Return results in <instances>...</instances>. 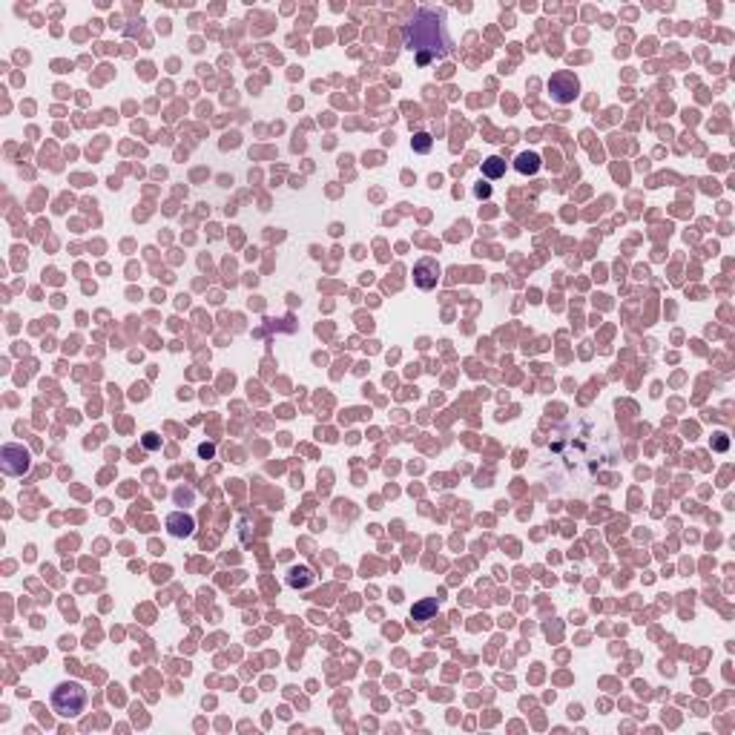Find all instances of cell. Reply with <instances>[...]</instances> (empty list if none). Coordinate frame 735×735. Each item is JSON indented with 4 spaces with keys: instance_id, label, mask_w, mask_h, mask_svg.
<instances>
[{
    "instance_id": "obj_4",
    "label": "cell",
    "mask_w": 735,
    "mask_h": 735,
    "mask_svg": "<svg viewBox=\"0 0 735 735\" xmlns=\"http://www.w3.org/2000/svg\"><path fill=\"white\" fill-rule=\"evenodd\" d=\"M0 468H4V474H9V477H23L29 471V451L18 443L4 445V451H0Z\"/></svg>"
},
{
    "instance_id": "obj_2",
    "label": "cell",
    "mask_w": 735,
    "mask_h": 735,
    "mask_svg": "<svg viewBox=\"0 0 735 735\" xmlns=\"http://www.w3.org/2000/svg\"><path fill=\"white\" fill-rule=\"evenodd\" d=\"M86 701H89L86 687L78 684V680H64V684H58L55 690H52V710L64 718L81 715L86 710Z\"/></svg>"
},
{
    "instance_id": "obj_3",
    "label": "cell",
    "mask_w": 735,
    "mask_h": 735,
    "mask_svg": "<svg viewBox=\"0 0 735 735\" xmlns=\"http://www.w3.org/2000/svg\"><path fill=\"white\" fill-rule=\"evenodd\" d=\"M577 92H581V81H577L574 72L563 69V72H554L549 78V95H552L554 103H563L566 107V103H571L577 98Z\"/></svg>"
},
{
    "instance_id": "obj_1",
    "label": "cell",
    "mask_w": 735,
    "mask_h": 735,
    "mask_svg": "<svg viewBox=\"0 0 735 735\" xmlns=\"http://www.w3.org/2000/svg\"><path fill=\"white\" fill-rule=\"evenodd\" d=\"M405 46L414 52L419 67H428L434 61L448 58L451 52V38L445 26V12L423 6L416 9L414 18L405 23Z\"/></svg>"
},
{
    "instance_id": "obj_6",
    "label": "cell",
    "mask_w": 735,
    "mask_h": 735,
    "mask_svg": "<svg viewBox=\"0 0 735 735\" xmlns=\"http://www.w3.org/2000/svg\"><path fill=\"white\" fill-rule=\"evenodd\" d=\"M167 529L176 537H190L193 535V517L190 514H170L167 517Z\"/></svg>"
},
{
    "instance_id": "obj_9",
    "label": "cell",
    "mask_w": 735,
    "mask_h": 735,
    "mask_svg": "<svg viewBox=\"0 0 735 735\" xmlns=\"http://www.w3.org/2000/svg\"><path fill=\"white\" fill-rule=\"evenodd\" d=\"M411 147H414L416 152H428V149H431V135H428V132H416L414 141H411Z\"/></svg>"
},
{
    "instance_id": "obj_7",
    "label": "cell",
    "mask_w": 735,
    "mask_h": 735,
    "mask_svg": "<svg viewBox=\"0 0 735 735\" xmlns=\"http://www.w3.org/2000/svg\"><path fill=\"white\" fill-rule=\"evenodd\" d=\"M514 170H517L520 176H535V173L540 170V155H537V152H523V155H517Z\"/></svg>"
},
{
    "instance_id": "obj_5",
    "label": "cell",
    "mask_w": 735,
    "mask_h": 735,
    "mask_svg": "<svg viewBox=\"0 0 735 735\" xmlns=\"http://www.w3.org/2000/svg\"><path fill=\"white\" fill-rule=\"evenodd\" d=\"M437 282H440V261L431 258V256L419 258L416 265H414V285H416L419 290H434Z\"/></svg>"
},
{
    "instance_id": "obj_8",
    "label": "cell",
    "mask_w": 735,
    "mask_h": 735,
    "mask_svg": "<svg viewBox=\"0 0 735 735\" xmlns=\"http://www.w3.org/2000/svg\"><path fill=\"white\" fill-rule=\"evenodd\" d=\"M503 173H506V161L500 159V155H491V159L483 161V176H486V178L494 181V178H500Z\"/></svg>"
},
{
    "instance_id": "obj_10",
    "label": "cell",
    "mask_w": 735,
    "mask_h": 735,
    "mask_svg": "<svg viewBox=\"0 0 735 735\" xmlns=\"http://www.w3.org/2000/svg\"><path fill=\"white\" fill-rule=\"evenodd\" d=\"M431 612H437V600H423V603L414 609V617H416V620H426Z\"/></svg>"
}]
</instances>
